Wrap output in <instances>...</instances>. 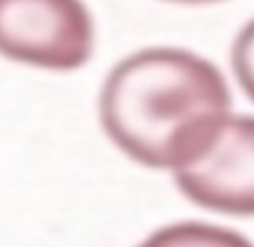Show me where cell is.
Here are the masks:
<instances>
[{
	"label": "cell",
	"instance_id": "obj_5",
	"mask_svg": "<svg viewBox=\"0 0 254 247\" xmlns=\"http://www.w3.org/2000/svg\"><path fill=\"white\" fill-rule=\"evenodd\" d=\"M232 70L241 90L254 101V18L241 27L232 45Z\"/></svg>",
	"mask_w": 254,
	"mask_h": 247
},
{
	"label": "cell",
	"instance_id": "obj_3",
	"mask_svg": "<svg viewBox=\"0 0 254 247\" xmlns=\"http://www.w3.org/2000/svg\"><path fill=\"white\" fill-rule=\"evenodd\" d=\"M176 186L202 209L254 216V117L227 115L211 142L173 171Z\"/></svg>",
	"mask_w": 254,
	"mask_h": 247
},
{
	"label": "cell",
	"instance_id": "obj_1",
	"mask_svg": "<svg viewBox=\"0 0 254 247\" xmlns=\"http://www.w3.org/2000/svg\"><path fill=\"white\" fill-rule=\"evenodd\" d=\"M230 108L223 72L180 48L128 54L106 74L99 90V122L108 139L155 171H178L200 155Z\"/></svg>",
	"mask_w": 254,
	"mask_h": 247
},
{
	"label": "cell",
	"instance_id": "obj_4",
	"mask_svg": "<svg viewBox=\"0 0 254 247\" xmlns=\"http://www.w3.org/2000/svg\"><path fill=\"white\" fill-rule=\"evenodd\" d=\"M137 247H254V243L234 229L185 220L155 229Z\"/></svg>",
	"mask_w": 254,
	"mask_h": 247
},
{
	"label": "cell",
	"instance_id": "obj_6",
	"mask_svg": "<svg viewBox=\"0 0 254 247\" xmlns=\"http://www.w3.org/2000/svg\"><path fill=\"white\" fill-rule=\"evenodd\" d=\"M164 2H176V5H214L223 0H164Z\"/></svg>",
	"mask_w": 254,
	"mask_h": 247
},
{
	"label": "cell",
	"instance_id": "obj_2",
	"mask_svg": "<svg viewBox=\"0 0 254 247\" xmlns=\"http://www.w3.org/2000/svg\"><path fill=\"white\" fill-rule=\"evenodd\" d=\"M95 50V20L83 0H0V54L54 72L83 67Z\"/></svg>",
	"mask_w": 254,
	"mask_h": 247
}]
</instances>
